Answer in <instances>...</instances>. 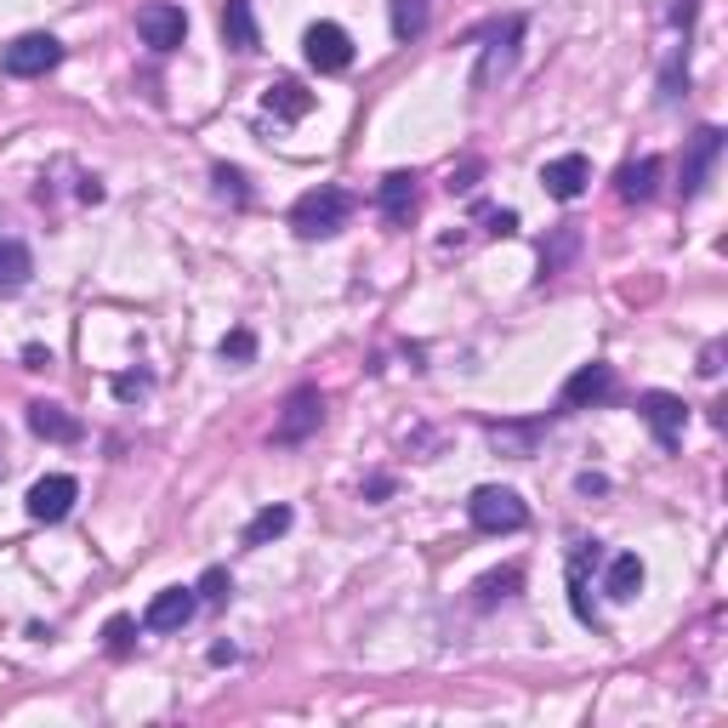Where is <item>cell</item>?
Segmentation results:
<instances>
[{"label": "cell", "mask_w": 728, "mask_h": 728, "mask_svg": "<svg viewBox=\"0 0 728 728\" xmlns=\"http://www.w3.org/2000/svg\"><path fill=\"white\" fill-rule=\"evenodd\" d=\"M137 35H143V46H154V52H177V46L188 41V12L172 7V0H148V7L137 12Z\"/></svg>", "instance_id": "obj_5"}, {"label": "cell", "mask_w": 728, "mask_h": 728, "mask_svg": "<svg viewBox=\"0 0 728 728\" xmlns=\"http://www.w3.org/2000/svg\"><path fill=\"white\" fill-rule=\"evenodd\" d=\"M683 91H688V46H677L660 69V103H677Z\"/></svg>", "instance_id": "obj_22"}, {"label": "cell", "mask_w": 728, "mask_h": 728, "mask_svg": "<svg viewBox=\"0 0 728 728\" xmlns=\"http://www.w3.org/2000/svg\"><path fill=\"white\" fill-rule=\"evenodd\" d=\"M575 245H581V234H575V228H558L552 251H541V274H558V268H564V262L575 256Z\"/></svg>", "instance_id": "obj_25"}, {"label": "cell", "mask_w": 728, "mask_h": 728, "mask_svg": "<svg viewBox=\"0 0 728 728\" xmlns=\"http://www.w3.org/2000/svg\"><path fill=\"white\" fill-rule=\"evenodd\" d=\"M467 518H473V529H484V536H512V529L529 523V507L518 501V489H495V484H484V489H473Z\"/></svg>", "instance_id": "obj_2"}, {"label": "cell", "mask_w": 728, "mask_h": 728, "mask_svg": "<svg viewBox=\"0 0 728 728\" xmlns=\"http://www.w3.org/2000/svg\"><path fill=\"white\" fill-rule=\"evenodd\" d=\"M217 188H222V194H234V200H245V177L234 172V165H217Z\"/></svg>", "instance_id": "obj_29"}, {"label": "cell", "mask_w": 728, "mask_h": 728, "mask_svg": "<svg viewBox=\"0 0 728 728\" xmlns=\"http://www.w3.org/2000/svg\"><path fill=\"white\" fill-rule=\"evenodd\" d=\"M717 154H723V131L717 125H701V131H694V143H688V154H683V200H694V194L706 188Z\"/></svg>", "instance_id": "obj_10"}, {"label": "cell", "mask_w": 728, "mask_h": 728, "mask_svg": "<svg viewBox=\"0 0 728 728\" xmlns=\"http://www.w3.org/2000/svg\"><path fill=\"white\" fill-rule=\"evenodd\" d=\"M302 46H308V63H313L319 75H342L348 63H353V41H348L342 23H313L308 35H302Z\"/></svg>", "instance_id": "obj_6"}, {"label": "cell", "mask_w": 728, "mask_h": 728, "mask_svg": "<svg viewBox=\"0 0 728 728\" xmlns=\"http://www.w3.org/2000/svg\"><path fill=\"white\" fill-rule=\"evenodd\" d=\"M701 376H723V342H712V348L701 353Z\"/></svg>", "instance_id": "obj_32"}, {"label": "cell", "mask_w": 728, "mask_h": 728, "mask_svg": "<svg viewBox=\"0 0 728 728\" xmlns=\"http://www.w3.org/2000/svg\"><path fill=\"white\" fill-rule=\"evenodd\" d=\"M211 666H234V643H217L211 649Z\"/></svg>", "instance_id": "obj_37"}, {"label": "cell", "mask_w": 728, "mask_h": 728, "mask_svg": "<svg viewBox=\"0 0 728 728\" xmlns=\"http://www.w3.org/2000/svg\"><path fill=\"white\" fill-rule=\"evenodd\" d=\"M353 206L359 200L348 188H313V194H302V200L290 206V228L302 240H330V234H342V228H348Z\"/></svg>", "instance_id": "obj_1"}, {"label": "cell", "mask_w": 728, "mask_h": 728, "mask_svg": "<svg viewBox=\"0 0 728 728\" xmlns=\"http://www.w3.org/2000/svg\"><path fill=\"white\" fill-rule=\"evenodd\" d=\"M604 489H609V484H604L598 473H581V495H604Z\"/></svg>", "instance_id": "obj_36"}, {"label": "cell", "mask_w": 728, "mask_h": 728, "mask_svg": "<svg viewBox=\"0 0 728 728\" xmlns=\"http://www.w3.org/2000/svg\"><path fill=\"white\" fill-rule=\"evenodd\" d=\"M364 495H371V501H382V495H393V478H371V484H364Z\"/></svg>", "instance_id": "obj_35"}, {"label": "cell", "mask_w": 728, "mask_h": 728, "mask_svg": "<svg viewBox=\"0 0 728 728\" xmlns=\"http://www.w3.org/2000/svg\"><path fill=\"white\" fill-rule=\"evenodd\" d=\"M222 41L234 46V52H256L262 46V29H256L251 0H222Z\"/></svg>", "instance_id": "obj_15"}, {"label": "cell", "mask_w": 728, "mask_h": 728, "mask_svg": "<svg viewBox=\"0 0 728 728\" xmlns=\"http://www.w3.org/2000/svg\"><path fill=\"white\" fill-rule=\"evenodd\" d=\"M29 433H35V439H52V444H80L86 427H80L69 410H63V405L35 399V405H29Z\"/></svg>", "instance_id": "obj_13"}, {"label": "cell", "mask_w": 728, "mask_h": 728, "mask_svg": "<svg viewBox=\"0 0 728 728\" xmlns=\"http://www.w3.org/2000/svg\"><path fill=\"white\" fill-rule=\"evenodd\" d=\"M518 35H523V18L512 12L501 29H495V46L484 52V63H478V69H473V86L484 91L495 75H501V69H512V57H518Z\"/></svg>", "instance_id": "obj_14"}, {"label": "cell", "mask_w": 728, "mask_h": 728, "mask_svg": "<svg viewBox=\"0 0 728 728\" xmlns=\"http://www.w3.org/2000/svg\"><path fill=\"white\" fill-rule=\"evenodd\" d=\"M654 177H660V159H632V165H620V177H615L620 200H649V194H654Z\"/></svg>", "instance_id": "obj_20"}, {"label": "cell", "mask_w": 728, "mask_h": 728, "mask_svg": "<svg viewBox=\"0 0 728 728\" xmlns=\"http://www.w3.org/2000/svg\"><path fill=\"white\" fill-rule=\"evenodd\" d=\"M194 609H200V592H194V586H165V592H154V604L143 609V626H148V632H183V626L194 620Z\"/></svg>", "instance_id": "obj_8"}, {"label": "cell", "mask_w": 728, "mask_h": 728, "mask_svg": "<svg viewBox=\"0 0 728 728\" xmlns=\"http://www.w3.org/2000/svg\"><path fill=\"white\" fill-rule=\"evenodd\" d=\"M222 359H234V364L256 359V337H251V330H228V337H222Z\"/></svg>", "instance_id": "obj_28"}, {"label": "cell", "mask_w": 728, "mask_h": 728, "mask_svg": "<svg viewBox=\"0 0 728 728\" xmlns=\"http://www.w3.org/2000/svg\"><path fill=\"white\" fill-rule=\"evenodd\" d=\"M319 421H324V393L319 387H296L279 421H274V444H308L319 433Z\"/></svg>", "instance_id": "obj_4"}, {"label": "cell", "mask_w": 728, "mask_h": 728, "mask_svg": "<svg viewBox=\"0 0 728 728\" xmlns=\"http://www.w3.org/2000/svg\"><path fill=\"white\" fill-rule=\"evenodd\" d=\"M103 643H109V654H131V643H137V620H131V615H114V620L103 626Z\"/></svg>", "instance_id": "obj_26"}, {"label": "cell", "mask_w": 728, "mask_h": 728, "mask_svg": "<svg viewBox=\"0 0 728 728\" xmlns=\"http://www.w3.org/2000/svg\"><path fill=\"white\" fill-rule=\"evenodd\" d=\"M63 63V41L57 35H18L7 52H0V69L12 80H41Z\"/></svg>", "instance_id": "obj_3"}, {"label": "cell", "mask_w": 728, "mask_h": 728, "mask_svg": "<svg viewBox=\"0 0 728 728\" xmlns=\"http://www.w3.org/2000/svg\"><path fill=\"white\" fill-rule=\"evenodd\" d=\"M604 592L615 604H632L638 592H643V558L638 552H620L615 564H609V575H604Z\"/></svg>", "instance_id": "obj_18"}, {"label": "cell", "mask_w": 728, "mask_h": 728, "mask_svg": "<svg viewBox=\"0 0 728 728\" xmlns=\"http://www.w3.org/2000/svg\"><path fill=\"white\" fill-rule=\"evenodd\" d=\"M615 399V371L609 364H581L564 382V410H586V405H609Z\"/></svg>", "instance_id": "obj_12"}, {"label": "cell", "mask_w": 728, "mask_h": 728, "mask_svg": "<svg viewBox=\"0 0 728 728\" xmlns=\"http://www.w3.org/2000/svg\"><path fill=\"white\" fill-rule=\"evenodd\" d=\"M75 501H80V484L69 473H52V478H41L35 489H29V518H35V523H57V518H69Z\"/></svg>", "instance_id": "obj_9"}, {"label": "cell", "mask_w": 728, "mask_h": 728, "mask_svg": "<svg viewBox=\"0 0 728 728\" xmlns=\"http://www.w3.org/2000/svg\"><path fill=\"white\" fill-rule=\"evenodd\" d=\"M421 29H427V0H393V35L416 41Z\"/></svg>", "instance_id": "obj_23"}, {"label": "cell", "mask_w": 728, "mask_h": 728, "mask_svg": "<svg viewBox=\"0 0 728 728\" xmlns=\"http://www.w3.org/2000/svg\"><path fill=\"white\" fill-rule=\"evenodd\" d=\"M290 529V507H262L251 523H245V547H268Z\"/></svg>", "instance_id": "obj_21"}, {"label": "cell", "mask_w": 728, "mask_h": 728, "mask_svg": "<svg viewBox=\"0 0 728 728\" xmlns=\"http://www.w3.org/2000/svg\"><path fill=\"white\" fill-rule=\"evenodd\" d=\"M638 416L654 427V444H660V450H677L683 421H688V405L677 399V393H643V399H638Z\"/></svg>", "instance_id": "obj_7"}, {"label": "cell", "mask_w": 728, "mask_h": 728, "mask_svg": "<svg viewBox=\"0 0 728 728\" xmlns=\"http://www.w3.org/2000/svg\"><path fill=\"white\" fill-rule=\"evenodd\" d=\"M489 234H518V211H489Z\"/></svg>", "instance_id": "obj_31"}, {"label": "cell", "mask_w": 728, "mask_h": 728, "mask_svg": "<svg viewBox=\"0 0 728 728\" xmlns=\"http://www.w3.org/2000/svg\"><path fill=\"white\" fill-rule=\"evenodd\" d=\"M194 592H200L206 604H222L228 592H234V581H228V570H222V564H211V570L200 575V586H194Z\"/></svg>", "instance_id": "obj_27"}, {"label": "cell", "mask_w": 728, "mask_h": 728, "mask_svg": "<svg viewBox=\"0 0 728 728\" xmlns=\"http://www.w3.org/2000/svg\"><path fill=\"white\" fill-rule=\"evenodd\" d=\"M29 279H35V251L23 240H0V296H18Z\"/></svg>", "instance_id": "obj_16"}, {"label": "cell", "mask_w": 728, "mask_h": 728, "mask_svg": "<svg viewBox=\"0 0 728 728\" xmlns=\"http://www.w3.org/2000/svg\"><path fill=\"white\" fill-rule=\"evenodd\" d=\"M382 217L387 222H410V211H416V177L410 172H393V177H382Z\"/></svg>", "instance_id": "obj_19"}, {"label": "cell", "mask_w": 728, "mask_h": 728, "mask_svg": "<svg viewBox=\"0 0 728 728\" xmlns=\"http://www.w3.org/2000/svg\"><path fill=\"white\" fill-rule=\"evenodd\" d=\"M114 393H120V399H143V393H148V376H114Z\"/></svg>", "instance_id": "obj_30"}, {"label": "cell", "mask_w": 728, "mask_h": 728, "mask_svg": "<svg viewBox=\"0 0 728 728\" xmlns=\"http://www.w3.org/2000/svg\"><path fill=\"white\" fill-rule=\"evenodd\" d=\"M694 12H701V0H677V7H672V23H677V29H688V23H694Z\"/></svg>", "instance_id": "obj_33"}, {"label": "cell", "mask_w": 728, "mask_h": 728, "mask_svg": "<svg viewBox=\"0 0 728 728\" xmlns=\"http://www.w3.org/2000/svg\"><path fill=\"white\" fill-rule=\"evenodd\" d=\"M262 109L279 114V120H308L313 114V91H302L296 80H274L268 91H262Z\"/></svg>", "instance_id": "obj_17"}, {"label": "cell", "mask_w": 728, "mask_h": 728, "mask_svg": "<svg viewBox=\"0 0 728 728\" xmlns=\"http://www.w3.org/2000/svg\"><path fill=\"white\" fill-rule=\"evenodd\" d=\"M592 183V159L586 154H558L547 159V172H541V188L552 194V200H581Z\"/></svg>", "instance_id": "obj_11"}, {"label": "cell", "mask_w": 728, "mask_h": 728, "mask_svg": "<svg viewBox=\"0 0 728 728\" xmlns=\"http://www.w3.org/2000/svg\"><path fill=\"white\" fill-rule=\"evenodd\" d=\"M518 586H523V570H518V564L501 570V575H484V581H478V604L489 609V604H501V598H518Z\"/></svg>", "instance_id": "obj_24"}, {"label": "cell", "mask_w": 728, "mask_h": 728, "mask_svg": "<svg viewBox=\"0 0 728 728\" xmlns=\"http://www.w3.org/2000/svg\"><path fill=\"white\" fill-rule=\"evenodd\" d=\"M23 364H29V371H46L52 353H46V348H23Z\"/></svg>", "instance_id": "obj_34"}]
</instances>
